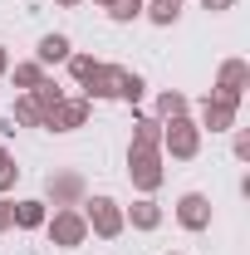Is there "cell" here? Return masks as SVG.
<instances>
[{"label": "cell", "instance_id": "5bb4252c", "mask_svg": "<svg viewBox=\"0 0 250 255\" xmlns=\"http://www.w3.org/2000/svg\"><path fill=\"white\" fill-rule=\"evenodd\" d=\"M187 113H191V98L182 94V89H162L157 103H152V118H157V123H172V118H187Z\"/></svg>", "mask_w": 250, "mask_h": 255}, {"label": "cell", "instance_id": "4dcf8cb0", "mask_svg": "<svg viewBox=\"0 0 250 255\" xmlns=\"http://www.w3.org/2000/svg\"><path fill=\"white\" fill-rule=\"evenodd\" d=\"M182 5H187V0H182Z\"/></svg>", "mask_w": 250, "mask_h": 255}, {"label": "cell", "instance_id": "ac0fdd59", "mask_svg": "<svg viewBox=\"0 0 250 255\" xmlns=\"http://www.w3.org/2000/svg\"><path fill=\"white\" fill-rule=\"evenodd\" d=\"M147 98V79L137 74V69H123V79H118V103H127V108H137Z\"/></svg>", "mask_w": 250, "mask_h": 255}, {"label": "cell", "instance_id": "9c48e42d", "mask_svg": "<svg viewBox=\"0 0 250 255\" xmlns=\"http://www.w3.org/2000/svg\"><path fill=\"white\" fill-rule=\"evenodd\" d=\"M246 89H250V64H246V59H221L211 94L231 98V103H246Z\"/></svg>", "mask_w": 250, "mask_h": 255}, {"label": "cell", "instance_id": "7c38bea8", "mask_svg": "<svg viewBox=\"0 0 250 255\" xmlns=\"http://www.w3.org/2000/svg\"><path fill=\"white\" fill-rule=\"evenodd\" d=\"M123 221L132 226V231H157V226H162V206H157L152 196H137L132 206H123Z\"/></svg>", "mask_w": 250, "mask_h": 255}, {"label": "cell", "instance_id": "d4e9b609", "mask_svg": "<svg viewBox=\"0 0 250 255\" xmlns=\"http://www.w3.org/2000/svg\"><path fill=\"white\" fill-rule=\"evenodd\" d=\"M201 10H211V15H226V10H236V0H201Z\"/></svg>", "mask_w": 250, "mask_h": 255}, {"label": "cell", "instance_id": "4fadbf2b", "mask_svg": "<svg viewBox=\"0 0 250 255\" xmlns=\"http://www.w3.org/2000/svg\"><path fill=\"white\" fill-rule=\"evenodd\" d=\"M5 79H10L20 94H30V89H39L49 74H44V64H39V59H15L10 69H5Z\"/></svg>", "mask_w": 250, "mask_h": 255}, {"label": "cell", "instance_id": "8992f818", "mask_svg": "<svg viewBox=\"0 0 250 255\" xmlns=\"http://www.w3.org/2000/svg\"><path fill=\"white\" fill-rule=\"evenodd\" d=\"M89 113H94V103H89L84 94H64L59 103L44 113L39 128H44V132H79V128L89 123Z\"/></svg>", "mask_w": 250, "mask_h": 255}, {"label": "cell", "instance_id": "4316f807", "mask_svg": "<svg viewBox=\"0 0 250 255\" xmlns=\"http://www.w3.org/2000/svg\"><path fill=\"white\" fill-rule=\"evenodd\" d=\"M5 69H10V49L0 44V79H5Z\"/></svg>", "mask_w": 250, "mask_h": 255}, {"label": "cell", "instance_id": "ffe728a7", "mask_svg": "<svg viewBox=\"0 0 250 255\" xmlns=\"http://www.w3.org/2000/svg\"><path fill=\"white\" fill-rule=\"evenodd\" d=\"M103 10H108V20H118V25H132V20H142V0H108Z\"/></svg>", "mask_w": 250, "mask_h": 255}, {"label": "cell", "instance_id": "9a60e30c", "mask_svg": "<svg viewBox=\"0 0 250 255\" xmlns=\"http://www.w3.org/2000/svg\"><path fill=\"white\" fill-rule=\"evenodd\" d=\"M74 54V44H69V34H44L39 44H34V59L44 64V69H54V64H64Z\"/></svg>", "mask_w": 250, "mask_h": 255}, {"label": "cell", "instance_id": "3957f363", "mask_svg": "<svg viewBox=\"0 0 250 255\" xmlns=\"http://www.w3.org/2000/svg\"><path fill=\"white\" fill-rule=\"evenodd\" d=\"M79 211H84V221H89V236H98V241H118V236L127 231L123 206H118L113 196H84Z\"/></svg>", "mask_w": 250, "mask_h": 255}, {"label": "cell", "instance_id": "7402d4cb", "mask_svg": "<svg viewBox=\"0 0 250 255\" xmlns=\"http://www.w3.org/2000/svg\"><path fill=\"white\" fill-rule=\"evenodd\" d=\"M30 98H34V103H39V113H49V108H54V103H59V98H64V89H59V84H54V79H44L39 89H30Z\"/></svg>", "mask_w": 250, "mask_h": 255}, {"label": "cell", "instance_id": "d6986e66", "mask_svg": "<svg viewBox=\"0 0 250 255\" xmlns=\"http://www.w3.org/2000/svg\"><path fill=\"white\" fill-rule=\"evenodd\" d=\"M10 123H15V128H39V123H44V113H39V103H34L30 94H20V98H15V108H10Z\"/></svg>", "mask_w": 250, "mask_h": 255}, {"label": "cell", "instance_id": "603a6c76", "mask_svg": "<svg viewBox=\"0 0 250 255\" xmlns=\"http://www.w3.org/2000/svg\"><path fill=\"white\" fill-rule=\"evenodd\" d=\"M64 64H69V79H74V84H84V79H89V74L98 69V59H94V54H69Z\"/></svg>", "mask_w": 250, "mask_h": 255}, {"label": "cell", "instance_id": "6da1fadb", "mask_svg": "<svg viewBox=\"0 0 250 255\" xmlns=\"http://www.w3.org/2000/svg\"><path fill=\"white\" fill-rule=\"evenodd\" d=\"M127 182L137 187V196H152L167 182V157L162 147H127Z\"/></svg>", "mask_w": 250, "mask_h": 255}, {"label": "cell", "instance_id": "277c9868", "mask_svg": "<svg viewBox=\"0 0 250 255\" xmlns=\"http://www.w3.org/2000/svg\"><path fill=\"white\" fill-rule=\"evenodd\" d=\"M44 236H49L59 251H79V246L89 241V221H84L79 206H54L49 221H44Z\"/></svg>", "mask_w": 250, "mask_h": 255}, {"label": "cell", "instance_id": "e0dca14e", "mask_svg": "<svg viewBox=\"0 0 250 255\" xmlns=\"http://www.w3.org/2000/svg\"><path fill=\"white\" fill-rule=\"evenodd\" d=\"M142 20H152V25H177L182 20V0H142Z\"/></svg>", "mask_w": 250, "mask_h": 255}, {"label": "cell", "instance_id": "484cf974", "mask_svg": "<svg viewBox=\"0 0 250 255\" xmlns=\"http://www.w3.org/2000/svg\"><path fill=\"white\" fill-rule=\"evenodd\" d=\"M5 231H15V216H10V201L0 196V236H5Z\"/></svg>", "mask_w": 250, "mask_h": 255}, {"label": "cell", "instance_id": "cb8c5ba5", "mask_svg": "<svg viewBox=\"0 0 250 255\" xmlns=\"http://www.w3.org/2000/svg\"><path fill=\"white\" fill-rule=\"evenodd\" d=\"M236 137H231V152H236V162H250V132L246 128H231Z\"/></svg>", "mask_w": 250, "mask_h": 255}, {"label": "cell", "instance_id": "44dd1931", "mask_svg": "<svg viewBox=\"0 0 250 255\" xmlns=\"http://www.w3.org/2000/svg\"><path fill=\"white\" fill-rule=\"evenodd\" d=\"M15 182H20L15 152H10V147H0V196H5V191H15Z\"/></svg>", "mask_w": 250, "mask_h": 255}, {"label": "cell", "instance_id": "52a82bcc", "mask_svg": "<svg viewBox=\"0 0 250 255\" xmlns=\"http://www.w3.org/2000/svg\"><path fill=\"white\" fill-rule=\"evenodd\" d=\"M236 118H241V103H231V98H221V94H206L201 108H196V128L201 132H231Z\"/></svg>", "mask_w": 250, "mask_h": 255}, {"label": "cell", "instance_id": "8fae6325", "mask_svg": "<svg viewBox=\"0 0 250 255\" xmlns=\"http://www.w3.org/2000/svg\"><path fill=\"white\" fill-rule=\"evenodd\" d=\"M10 216H15V231H44L49 206L39 196H25V201H10Z\"/></svg>", "mask_w": 250, "mask_h": 255}, {"label": "cell", "instance_id": "f1b7e54d", "mask_svg": "<svg viewBox=\"0 0 250 255\" xmlns=\"http://www.w3.org/2000/svg\"><path fill=\"white\" fill-rule=\"evenodd\" d=\"M162 255H182V251H162Z\"/></svg>", "mask_w": 250, "mask_h": 255}, {"label": "cell", "instance_id": "83f0119b", "mask_svg": "<svg viewBox=\"0 0 250 255\" xmlns=\"http://www.w3.org/2000/svg\"><path fill=\"white\" fill-rule=\"evenodd\" d=\"M54 5H64V10H74V5H84V0H54Z\"/></svg>", "mask_w": 250, "mask_h": 255}, {"label": "cell", "instance_id": "7a4b0ae2", "mask_svg": "<svg viewBox=\"0 0 250 255\" xmlns=\"http://www.w3.org/2000/svg\"><path fill=\"white\" fill-rule=\"evenodd\" d=\"M201 128H196V118H172V123H162V157L172 162H196L201 157Z\"/></svg>", "mask_w": 250, "mask_h": 255}, {"label": "cell", "instance_id": "2e32d148", "mask_svg": "<svg viewBox=\"0 0 250 255\" xmlns=\"http://www.w3.org/2000/svg\"><path fill=\"white\" fill-rule=\"evenodd\" d=\"M127 147H162V123L152 113H132V142Z\"/></svg>", "mask_w": 250, "mask_h": 255}, {"label": "cell", "instance_id": "5b68a950", "mask_svg": "<svg viewBox=\"0 0 250 255\" xmlns=\"http://www.w3.org/2000/svg\"><path fill=\"white\" fill-rule=\"evenodd\" d=\"M84 196H89V182L74 167H54L44 177V206H79Z\"/></svg>", "mask_w": 250, "mask_h": 255}, {"label": "cell", "instance_id": "ba28073f", "mask_svg": "<svg viewBox=\"0 0 250 255\" xmlns=\"http://www.w3.org/2000/svg\"><path fill=\"white\" fill-rule=\"evenodd\" d=\"M172 216H177V226L182 231H211V196L206 191H182L177 196V206H172Z\"/></svg>", "mask_w": 250, "mask_h": 255}, {"label": "cell", "instance_id": "f546056e", "mask_svg": "<svg viewBox=\"0 0 250 255\" xmlns=\"http://www.w3.org/2000/svg\"><path fill=\"white\" fill-rule=\"evenodd\" d=\"M94 5H108V0H94Z\"/></svg>", "mask_w": 250, "mask_h": 255}, {"label": "cell", "instance_id": "30bf717a", "mask_svg": "<svg viewBox=\"0 0 250 255\" xmlns=\"http://www.w3.org/2000/svg\"><path fill=\"white\" fill-rule=\"evenodd\" d=\"M118 79H123V64H103L98 59V69L79 84V89H84L89 103H94V98H118Z\"/></svg>", "mask_w": 250, "mask_h": 255}]
</instances>
